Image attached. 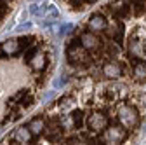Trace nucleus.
Masks as SVG:
<instances>
[{
  "label": "nucleus",
  "mask_w": 146,
  "mask_h": 145,
  "mask_svg": "<svg viewBox=\"0 0 146 145\" xmlns=\"http://www.w3.org/2000/svg\"><path fill=\"white\" fill-rule=\"evenodd\" d=\"M118 119H120V124L123 126V128H134V126L139 122L137 119V114L132 107H120L118 110Z\"/></svg>",
  "instance_id": "obj_1"
},
{
  "label": "nucleus",
  "mask_w": 146,
  "mask_h": 145,
  "mask_svg": "<svg viewBox=\"0 0 146 145\" xmlns=\"http://www.w3.org/2000/svg\"><path fill=\"white\" fill-rule=\"evenodd\" d=\"M87 126L90 130H94V131H101L106 128V117L99 112H94V114H90L87 117Z\"/></svg>",
  "instance_id": "obj_2"
},
{
  "label": "nucleus",
  "mask_w": 146,
  "mask_h": 145,
  "mask_svg": "<svg viewBox=\"0 0 146 145\" xmlns=\"http://www.w3.org/2000/svg\"><path fill=\"white\" fill-rule=\"evenodd\" d=\"M125 133L122 128H118V126H113V128H108L106 133H104V140L110 142V143H120L123 140Z\"/></svg>",
  "instance_id": "obj_3"
},
{
  "label": "nucleus",
  "mask_w": 146,
  "mask_h": 145,
  "mask_svg": "<svg viewBox=\"0 0 146 145\" xmlns=\"http://www.w3.org/2000/svg\"><path fill=\"white\" fill-rule=\"evenodd\" d=\"M80 42H82V47L84 49H89V51H96L101 46L99 39L96 37V35H92V33H84L82 39H80Z\"/></svg>",
  "instance_id": "obj_4"
},
{
  "label": "nucleus",
  "mask_w": 146,
  "mask_h": 145,
  "mask_svg": "<svg viewBox=\"0 0 146 145\" xmlns=\"http://www.w3.org/2000/svg\"><path fill=\"white\" fill-rule=\"evenodd\" d=\"M103 72H104V75L110 77V79H117V77L122 75V68H120V65H117V63H106V65L103 66Z\"/></svg>",
  "instance_id": "obj_5"
},
{
  "label": "nucleus",
  "mask_w": 146,
  "mask_h": 145,
  "mask_svg": "<svg viewBox=\"0 0 146 145\" xmlns=\"http://www.w3.org/2000/svg\"><path fill=\"white\" fill-rule=\"evenodd\" d=\"M14 140L19 142V143H30V142H31V133H30V130H28V128H19V130H16Z\"/></svg>",
  "instance_id": "obj_6"
},
{
  "label": "nucleus",
  "mask_w": 146,
  "mask_h": 145,
  "mask_svg": "<svg viewBox=\"0 0 146 145\" xmlns=\"http://www.w3.org/2000/svg\"><path fill=\"white\" fill-rule=\"evenodd\" d=\"M106 26V19L103 16H92L89 19V28L90 30H94V32H99V30H103Z\"/></svg>",
  "instance_id": "obj_7"
},
{
  "label": "nucleus",
  "mask_w": 146,
  "mask_h": 145,
  "mask_svg": "<svg viewBox=\"0 0 146 145\" xmlns=\"http://www.w3.org/2000/svg\"><path fill=\"white\" fill-rule=\"evenodd\" d=\"M129 51L134 54L136 58H144V49H143V44L141 42H131Z\"/></svg>",
  "instance_id": "obj_8"
},
{
  "label": "nucleus",
  "mask_w": 146,
  "mask_h": 145,
  "mask_svg": "<svg viewBox=\"0 0 146 145\" xmlns=\"http://www.w3.org/2000/svg\"><path fill=\"white\" fill-rule=\"evenodd\" d=\"M134 75L137 79H144L146 77V63H137L134 66Z\"/></svg>",
  "instance_id": "obj_9"
},
{
  "label": "nucleus",
  "mask_w": 146,
  "mask_h": 145,
  "mask_svg": "<svg viewBox=\"0 0 146 145\" xmlns=\"http://www.w3.org/2000/svg\"><path fill=\"white\" fill-rule=\"evenodd\" d=\"M70 56L73 58V60H77V61H84L87 56H85V52H84V49H73L71 52H70Z\"/></svg>",
  "instance_id": "obj_10"
},
{
  "label": "nucleus",
  "mask_w": 146,
  "mask_h": 145,
  "mask_svg": "<svg viewBox=\"0 0 146 145\" xmlns=\"http://www.w3.org/2000/svg\"><path fill=\"white\" fill-rule=\"evenodd\" d=\"M9 2L11 0H0V17L5 14V11L9 9Z\"/></svg>",
  "instance_id": "obj_11"
}]
</instances>
